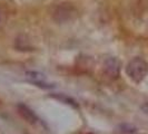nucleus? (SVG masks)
<instances>
[{"mask_svg": "<svg viewBox=\"0 0 148 134\" xmlns=\"http://www.w3.org/2000/svg\"><path fill=\"white\" fill-rule=\"evenodd\" d=\"M120 61L116 57H108L104 61L103 72L109 79H117L120 75Z\"/></svg>", "mask_w": 148, "mask_h": 134, "instance_id": "nucleus-3", "label": "nucleus"}, {"mask_svg": "<svg viewBox=\"0 0 148 134\" xmlns=\"http://www.w3.org/2000/svg\"><path fill=\"white\" fill-rule=\"evenodd\" d=\"M7 18H8V16H7L6 9L0 5V27L5 26V23H6V21H7Z\"/></svg>", "mask_w": 148, "mask_h": 134, "instance_id": "nucleus-7", "label": "nucleus"}, {"mask_svg": "<svg viewBox=\"0 0 148 134\" xmlns=\"http://www.w3.org/2000/svg\"><path fill=\"white\" fill-rule=\"evenodd\" d=\"M52 96L55 97V98H57V99H59V101H61V102H64V103H66V104L74 106V107H77V106H78L73 98L66 96V95H64V94H57V95H52Z\"/></svg>", "mask_w": 148, "mask_h": 134, "instance_id": "nucleus-6", "label": "nucleus"}, {"mask_svg": "<svg viewBox=\"0 0 148 134\" xmlns=\"http://www.w3.org/2000/svg\"><path fill=\"white\" fill-rule=\"evenodd\" d=\"M17 110H18L19 115H20L26 122H28L29 124L35 125V124L38 123V121H39L38 116L36 115V113L30 108L29 106H27V105H25V104H18L17 105Z\"/></svg>", "mask_w": 148, "mask_h": 134, "instance_id": "nucleus-4", "label": "nucleus"}, {"mask_svg": "<svg viewBox=\"0 0 148 134\" xmlns=\"http://www.w3.org/2000/svg\"><path fill=\"white\" fill-rule=\"evenodd\" d=\"M16 48L18 50H23V52L31 50V45L25 36H19L16 38Z\"/></svg>", "mask_w": 148, "mask_h": 134, "instance_id": "nucleus-5", "label": "nucleus"}, {"mask_svg": "<svg viewBox=\"0 0 148 134\" xmlns=\"http://www.w3.org/2000/svg\"><path fill=\"white\" fill-rule=\"evenodd\" d=\"M78 15V11L74 5L69 2H62L57 5L52 10V19L58 23H64L74 20Z\"/></svg>", "mask_w": 148, "mask_h": 134, "instance_id": "nucleus-2", "label": "nucleus"}, {"mask_svg": "<svg viewBox=\"0 0 148 134\" xmlns=\"http://www.w3.org/2000/svg\"><path fill=\"white\" fill-rule=\"evenodd\" d=\"M126 74L133 82H141L148 74V63L140 57H135L127 64Z\"/></svg>", "mask_w": 148, "mask_h": 134, "instance_id": "nucleus-1", "label": "nucleus"}]
</instances>
